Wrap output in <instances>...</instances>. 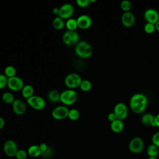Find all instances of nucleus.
<instances>
[{
  "mask_svg": "<svg viewBox=\"0 0 159 159\" xmlns=\"http://www.w3.org/2000/svg\"><path fill=\"white\" fill-rule=\"evenodd\" d=\"M148 100L147 97L141 93L132 95L130 99L129 106L130 109L135 114H139L144 112L147 107Z\"/></svg>",
  "mask_w": 159,
  "mask_h": 159,
  "instance_id": "f257e3e1",
  "label": "nucleus"
},
{
  "mask_svg": "<svg viewBox=\"0 0 159 159\" xmlns=\"http://www.w3.org/2000/svg\"><path fill=\"white\" fill-rule=\"evenodd\" d=\"M75 53L80 58H88L92 55L93 48L86 41H80L75 47Z\"/></svg>",
  "mask_w": 159,
  "mask_h": 159,
  "instance_id": "f03ea898",
  "label": "nucleus"
},
{
  "mask_svg": "<svg viewBox=\"0 0 159 159\" xmlns=\"http://www.w3.org/2000/svg\"><path fill=\"white\" fill-rule=\"evenodd\" d=\"M78 100L77 92L72 89H68L60 93V101L65 106H71L75 104Z\"/></svg>",
  "mask_w": 159,
  "mask_h": 159,
  "instance_id": "7ed1b4c3",
  "label": "nucleus"
},
{
  "mask_svg": "<svg viewBox=\"0 0 159 159\" xmlns=\"http://www.w3.org/2000/svg\"><path fill=\"white\" fill-rule=\"evenodd\" d=\"M80 36L76 31L66 30L62 36V41L68 47L76 45L80 42Z\"/></svg>",
  "mask_w": 159,
  "mask_h": 159,
  "instance_id": "20e7f679",
  "label": "nucleus"
},
{
  "mask_svg": "<svg viewBox=\"0 0 159 159\" xmlns=\"http://www.w3.org/2000/svg\"><path fill=\"white\" fill-rule=\"evenodd\" d=\"M82 80H83L78 74L71 73L66 76L64 80V83L67 88L73 89L80 87Z\"/></svg>",
  "mask_w": 159,
  "mask_h": 159,
  "instance_id": "39448f33",
  "label": "nucleus"
},
{
  "mask_svg": "<svg viewBox=\"0 0 159 159\" xmlns=\"http://www.w3.org/2000/svg\"><path fill=\"white\" fill-rule=\"evenodd\" d=\"M26 101L30 107L36 111L43 110L46 105L45 99L42 97L37 95H33L32 97L26 99Z\"/></svg>",
  "mask_w": 159,
  "mask_h": 159,
  "instance_id": "423d86ee",
  "label": "nucleus"
},
{
  "mask_svg": "<svg viewBox=\"0 0 159 159\" xmlns=\"http://www.w3.org/2000/svg\"><path fill=\"white\" fill-rule=\"evenodd\" d=\"M24 86V84L22 79L19 76H15L7 80V86L12 91H21Z\"/></svg>",
  "mask_w": 159,
  "mask_h": 159,
  "instance_id": "0eeeda50",
  "label": "nucleus"
},
{
  "mask_svg": "<svg viewBox=\"0 0 159 159\" xmlns=\"http://www.w3.org/2000/svg\"><path fill=\"white\" fill-rule=\"evenodd\" d=\"M69 109L65 105L58 106L52 111V116L56 120H63L68 117Z\"/></svg>",
  "mask_w": 159,
  "mask_h": 159,
  "instance_id": "6e6552de",
  "label": "nucleus"
},
{
  "mask_svg": "<svg viewBox=\"0 0 159 159\" xmlns=\"http://www.w3.org/2000/svg\"><path fill=\"white\" fill-rule=\"evenodd\" d=\"M18 150L16 143L12 140H7L3 145L4 152L9 157H15Z\"/></svg>",
  "mask_w": 159,
  "mask_h": 159,
  "instance_id": "1a4fd4ad",
  "label": "nucleus"
},
{
  "mask_svg": "<svg viewBox=\"0 0 159 159\" xmlns=\"http://www.w3.org/2000/svg\"><path fill=\"white\" fill-rule=\"evenodd\" d=\"M74 7L70 3H65L62 4L59 7L58 16L63 19H68L71 18L74 13Z\"/></svg>",
  "mask_w": 159,
  "mask_h": 159,
  "instance_id": "9d476101",
  "label": "nucleus"
},
{
  "mask_svg": "<svg viewBox=\"0 0 159 159\" xmlns=\"http://www.w3.org/2000/svg\"><path fill=\"white\" fill-rule=\"evenodd\" d=\"M113 112L116 116L117 119L123 120L125 119L127 116L128 109L124 103L119 102L115 105Z\"/></svg>",
  "mask_w": 159,
  "mask_h": 159,
  "instance_id": "9b49d317",
  "label": "nucleus"
},
{
  "mask_svg": "<svg viewBox=\"0 0 159 159\" xmlns=\"http://www.w3.org/2000/svg\"><path fill=\"white\" fill-rule=\"evenodd\" d=\"M143 142L140 137L133 138L129 144V148L130 151L134 153H140L143 148Z\"/></svg>",
  "mask_w": 159,
  "mask_h": 159,
  "instance_id": "f8f14e48",
  "label": "nucleus"
},
{
  "mask_svg": "<svg viewBox=\"0 0 159 159\" xmlns=\"http://www.w3.org/2000/svg\"><path fill=\"white\" fill-rule=\"evenodd\" d=\"M143 17L147 23L155 25L159 20V14L154 9H148L144 12Z\"/></svg>",
  "mask_w": 159,
  "mask_h": 159,
  "instance_id": "ddd939ff",
  "label": "nucleus"
},
{
  "mask_svg": "<svg viewBox=\"0 0 159 159\" xmlns=\"http://www.w3.org/2000/svg\"><path fill=\"white\" fill-rule=\"evenodd\" d=\"M11 105L12 111L17 116H22L26 112V105L20 99H15Z\"/></svg>",
  "mask_w": 159,
  "mask_h": 159,
  "instance_id": "4468645a",
  "label": "nucleus"
},
{
  "mask_svg": "<svg viewBox=\"0 0 159 159\" xmlns=\"http://www.w3.org/2000/svg\"><path fill=\"white\" fill-rule=\"evenodd\" d=\"M78 27L81 29H88L92 25V19L87 14H81L76 19Z\"/></svg>",
  "mask_w": 159,
  "mask_h": 159,
  "instance_id": "2eb2a0df",
  "label": "nucleus"
},
{
  "mask_svg": "<svg viewBox=\"0 0 159 159\" xmlns=\"http://www.w3.org/2000/svg\"><path fill=\"white\" fill-rule=\"evenodd\" d=\"M121 22L122 25L127 28L134 26L135 22V17L131 12H124L121 17Z\"/></svg>",
  "mask_w": 159,
  "mask_h": 159,
  "instance_id": "dca6fc26",
  "label": "nucleus"
},
{
  "mask_svg": "<svg viewBox=\"0 0 159 159\" xmlns=\"http://www.w3.org/2000/svg\"><path fill=\"white\" fill-rule=\"evenodd\" d=\"M154 117L155 116H153V115L152 114H144L141 117V122L143 125L146 126L155 127L154 123Z\"/></svg>",
  "mask_w": 159,
  "mask_h": 159,
  "instance_id": "f3484780",
  "label": "nucleus"
},
{
  "mask_svg": "<svg viewBox=\"0 0 159 159\" xmlns=\"http://www.w3.org/2000/svg\"><path fill=\"white\" fill-rule=\"evenodd\" d=\"M34 89L32 85L25 84L21 90V94L24 98L27 99L34 95Z\"/></svg>",
  "mask_w": 159,
  "mask_h": 159,
  "instance_id": "a211bd4d",
  "label": "nucleus"
},
{
  "mask_svg": "<svg viewBox=\"0 0 159 159\" xmlns=\"http://www.w3.org/2000/svg\"><path fill=\"white\" fill-rule=\"evenodd\" d=\"M124 125L122 120L116 119L111 122V129L115 133H120L124 129Z\"/></svg>",
  "mask_w": 159,
  "mask_h": 159,
  "instance_id": "6ab92c4d",
  "label": "nucleus"
},
{
  "mask_svg": "<svg viewBox=\"0 0 159 159\" xmlns=\"http://www.w3.org/2000/svg\"><path fill=\"white\" fill-rule=\"evenodd\" d=\"M27 152L28 155H29L32 158H36L42 155V152L40 149L39 145H30L28 148Z\"/></svg>",
  "mask_w": 159,
  "mask_h": 159,
  "instance_id": "aec40b11",
  "label": "nucleus"
},
{
  "mask_svg": "<svg viewBox=\"0 0 159 159\" xmlns=\"http://www.w3.org/2000/svg\"><path fill=\"white\" fill-rule=\"evenodd\" d=\"M47 98L51 102H58L60 100V93L55 89H52L48 93Z\"/></svg>",
  "mask_w": 159,
  "mask_h": 159,
  "instance_id": "412c9836",
  "label": "nucleus"
},
{
  "mask_svg": "<svg viewBox=\"0 0 159 159\" xmlns=\"http://www.w3.org/2000/svg\"><path fill=\"white\" fill-rule=\"evenodd\" d=\"M52 25L55 29L60 30L65 27V22L60 17L57 16L52 20Z\"/></svg>",
  "mask_w": 159,
  "mask_h": 159,
  "instance_id": "4be33fe9",
  "label": "nucleus"
},
{
  "mask_svg": "<svg viewBox=\"0 0 159 159\" xmlns=\"http://www.w3.org/2000/svg\"><path fill=\"white\" fill-rule=\"evenodd\" d=\"M65 27L67 29V30L76 31L77 28H78L76 19L71 17L67 19L65 22Z\"/></svg>",
  "mask_w": 159,
  "mask_h": 159,
  "instance_id": "5701e85b",
  "label": "nucleus"
},
{
  "mask_svg": "<svg viewBox=\"0 0 159 159\" xmlns=\"http://www.w3.org/2000/svg\"><path fill=\"white\" fill-rule=\"evenodd\" d=\"M158 153H159L158 147L153 143L149 145L147 149V153L148 157H156L158 155Z\"/></svg>",
  "mask_w": 159,
  "mask_h": 159,
  "instance_id": "b1692460",
  "label": "nucleus"
},
{
  "mask_svg": "<svg viewBox=\"0 0 159 159\" xmlns=\"http://www.w3.org/2000/svg\"><path fill=\"white\" fill-rule=\"evenodd\" d=\"M2 101L6 104H12L15 100L14 96L11 92H4L2 95Z\"/></svg>",
  "mask_w": 159,
  "mask_h": 159,
  "instance_id": "393cba45",
  "label": "nucleus"
},
{
  "mask_svg": "<svg viewBox=\"0 0 159 159\" xmlns=\"http://www.w3.org/2000/svg\"><path fill=\"white\" fill-rule=\"evenodd\" d=\"M4 74L5 75V76L7 78H12L16 76V68L12 66V65H9L7 66L4 71Z\"/></svg>",
  "mask_w": 159,
  "mask_h": 159,
  "instance_id": "a878e982",
  "label": "nucleus"
},
{
  "mask_svg": "<svg viewBox=\"0 0 159 159\" xmlns=\"http://www.w3.org/2000/svg\"><path fill=\"white\" fill-rule=\"evenodd\" d=\"M80 113L77 109L73 108L71 109H69L68 118L70 120L72 121L77 120L80 118Z\"/></svg>",
  "mask_w": 159,
  "mask_h": 159,
  "instance_id": "bb28decb",
  "label": "nucleus"
},
{
  "mask_svg": "<svg viewBox=\"0 0 159 159\" xmlns=\"http://www.w3.org/2000/svg\"><path fill=\"white\" fill-rule=\"evenodd\" d=\"M79 88L81 91L84 92H88L91 89L92 83L88 80H83Z\"/></svg>",
  "mask_w": 159,
  "mask_h": 159,
  "instance_id": "cd10ccee",
  "label": "nucleus"
},
{
  "mask_svg": "<svg viewBox=\"0 0 159 159\" xmlns=\"http://www.w3.org/2000/svg\"><path fill=\"white\" fill-rule=\"evenodd\" d=\"M120 9L124 11V12H130V10L132 9V4L130 1L128 0H124L120 2Z\"/></svg>",
  "mask_w": 159,
  "mask_h": 159,
  "instance_id": "c85d7f7f",
  "label": "nucleus"
},
{
  "mask_svg": "<svg viewBox=\"0 0 159 159\" xmlns=\"http://www.w3.org/2000/svg\"><path fill=\"white\" fill-rule=\"evenodd\" d=\"M143 30L147 34H151L155 32V26L154 24L150 23H146L143 27Z\"/></svg>",
  "mask_w": 159,
  "mask_h": 159,
  "instance_id": "c756f323",
  "label": "nucleus"
},
{
  "mask_svg": "<svg viewBox=\"0 0 159 159\" xmlns=\"http://www.w3.org/2000/svg\"><path fill=\"white\" fill-rule=\"evenodd\" d=\"M27 155H28V153L27 151L22 149H20V150H18V151L17 152L15 157L17 159H26L27 157Z\"/></svg>",
  "mask_w": 159,
  "mask_h": 159,
  "instance_id": "7c9ffc66",
  "label": "nucleus"
},
{
  "mask_svg": "<svg viewBox=\"0 0 159 159\" xmlns=\"http://www.w3.org/2000/svg\"><path fill=\"white\" fill-rule=\"evenodd\" d=\"M8 78L4 74H0V89H4L7 85Z\"/></svg>",
  "mask_w": 159,
  "mask_h": 159,
  "instance_id": "2f4dec72",
  "label": "nucleus"
},
{
  "mask_svg": "<svg viewBox=\"0 0 159 159\" xmlns=\"http://www.w3.org/2000/svg\"><path fill=\"white\" fill-rule=\"evenodd\" d=\"M76 4L80 7H86L89 6L90 1L89 0H76Z\"/></svg>",
  "mask_w": 159,
  "mask_h": 159,
  "instance_id": "473e14b6",
  "label": "nucleus"
},
{
  "mask_svg": "<svg viewBox=\"0 0 159 159\" xmlns=\"http://www.w3.org/2000/svg\"><path fill=\"white\" fill-rule=\"evenodd\" d=\"M152 143L159 148V131L154 134L152 139Z\"/></svg>",
  "mask_w": 159,
  "mask_h": 159,
  "instance_id": "72a5a7b5",
  "label": "nucleus"
},
{
  "mask_svg": "<svg viewBox=\"0 0 159 159\" xmlns=\"http://www.w3.org/2000/svg\"><path fill=\"white\" fill-rule=\"evenodd\" d=\"M39 147H40V150H41L42 155L44 153H45V152L48 150V149L49 148L48 147V145H47L46 143H40V144L39 145Z\"/></svg>",
  "mask_w": 159,
  "mask_h": 159,
  "instance_id": "f704fd0d",
  "label": "nucleus"
},
{
  "mask_svg": "<svg viewBox=\"0 0 159 159\" xmlns=\"http://www.w3.org/2000/svg\"><path fill=\"white\" fill-rule=\"evenodd\" d=\"M107 119H108V120H109L111 122H112L114 121L115 120H116V119H117V117H116V116L115 115V114L112 112H111V113H109V114H108V116H107Z\"/></svg>",
  "mask_w": 159,
  "mask_h": 159,
  "instance_id": "c9c22d12",
  "label": "nucleus"
},
{
  "mask_svg": "<svg viewBox=\"0 0 159 159\" xmlns=\"http://www.w3.org/2000/svg\"><path fill=\"white\" fill-rule=\"evenodd\" d=\"M154 123H155V127H159V114L155 116V117H154Z\"/></svg>",
  "mask_w": 159,
  "mask_h": 159,
  "instance_id": "e433bc0d",
  "label": "nucleus"
},
{
  "mask_svg": "<svg viewBox=\"0 0 159 159\" xmlns=\"http://www.w3.org/2000/svg\"><path fill=\"white\" fill-rule=\"evenodd\" d=\"M4 125H5L4 119L2 117H0V130H1L4 127Z\"/></svg>",
  "mask_w": 159,
  "mask_h": 159,
  "instance_id": "4c0bfd02",
  "label": "nucleus"
},
{
  "mask_svg": "<svg viewBox=\"0 0 159 159\" xmlns=\"http://www.w3.org/2000/svg\"><path fill=\"white\" fill-rule=\"evenodd\" d=\"M52 13H53L54 15L58 16L59 8H58V7H54V8L52 9Z\"/></svg>",
  "mask_w": 159,
  "mask_h": 159,
  "instance_id": "58836bf2",
  "label": "nucleus"
},
{
  "mask_svg": "<svg viewBox=\"0 0 159 159\" xmlns=\"http://www.w3.org/2000/svg\"><path fill=\"white\" fill-rule=\"evenodd\" d=\"M155 30L159 32V20L155 24Z\"/></svg>",
  "mask_w": 159,
  "mask_h": 159,
  "instance_id": "ea45409f",
  "label": "nucleus"
},
{
  "mask_svg": "<svg viewBox=\"0 0 159 159\" xmlns=\"http://www.w3.org/2000/svg\"><path fill=\"white\" fill-rule=\"evenodd\" d=\"M148 159H157L156 157H149L148 158Z\"/></svg>",
  "mask_w": 159,
  "mask_h": 159,
  "instance_id": "a19ab883",
  "label": "nucleus"
}]
</instances>
